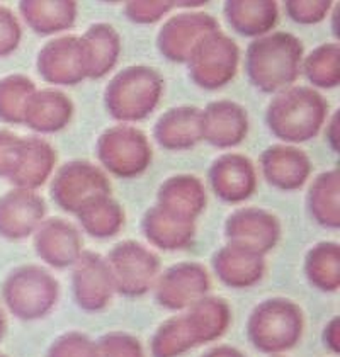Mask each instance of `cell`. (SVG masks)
Segmentation results:
<instances>
[{
    "instance_id": "obj_37",
    "label": "cell",
    "mask_w": 340,
    "mask_h": 357,
    "mask_svg": "<svg viewBox=\"0 0 340 357\" xmlns=\"http://www.w3.org/2000/svg\"><path fill=\"white\" fill-rule=\"evenodd\" d=\"M46 357H95V342L85 333L72 330L49 345Z\"/></svg>"
},
{
    "instance_id": "obj_4",
    "label": "cell",
    "mask_w": 340,
    "mask_h": 357,
    "mask_svg": "<svg viewBox=\"0 0 340 357\" xmlns=\"http://www.w3.org/2000/svg\"><path fill=\"white\" fill-rule=\"evenodd\" d=\"M245 330L254 349L262 354L281 356L296 347L303 337V310L286 298H269L252 310Z\"/></svg>"
},
{
    "instance_id": "obj_45",
    "label": "cell",
    "mask_w": 340,
    "mask_h": 357,
    "mask_svg": "<svg viewBox=\"0 0 340 357\" xmlns=\"http://www.w3.org/2000/svg\"><path fill=\"white\" fill-rule=\"evenodd\" d=\"M6 330H7V318H6V313H3V310L0 308V339L3 337Z\"/></svg>"
},
{
    "instance_id": "obj_20",
    "label": "cell",
    "mask_w": 340,
    "mask_h": 357,
    "mask_svg": "<svg viewBox=\"0 0 340 357\" xmlns=\"http://www.w3.org/2000/svg\"><path fill=\"white\" fill-rule=\"evenodd\" d=\"M56 150L52 143L38 137L21 138L9 182L17 189L38 191L55 172Z\"/></svg>"
},
{
    "instance_id": "obj_24",
    "label": "cell",
    "mask_w": 340,
    "mask_h": 357,
    "mask_svg": "<svg viewBox=\"0 0 340 357\" xmlns=\"http://www.w3.org/2000/svg\"><path fill=\"white\" fill-rule=\"evenodd\" d=\"M153 139L169 151L194 149L203 142L201 109L196 106H179L165 111L153 126Z\"/></svg>"
},
{
    "instance_id": "obj_16",
    "label": "cell",
    "mask_w": 340,
    "mask_h": 357,
    "mask_svg": "<svg viewBox=\"0 0 340 357\" xmlns=\"http://www.w3.org/2000/svg\"><path fill=\"white\" fill-rule=\"evenodd\" d=\"M45 216L46 203L40 194L15 188L0 197V236L13 242L28 238Z\"/></svg>"
},
{
    "instance_id": "obj_38",
    "label": "cell",
    "mask_w": 340,
    "mask_h": 357,
    "mask_svg": "<svg viewBox=\"0 0 340 357\" xmlns=\"http://www.w3.org/2000/svg\"><path fill=\"white\" fill-rule=\"evenodd\" d=\"M334 2L330 0H288L284 10L291 21L298 24H318L330 14Z\"/></svg>"
},
{
    "instance_id": "obj_43",
    "label": "cell",
    "mask_w": 340,
    "mask_h": 357,
    "mask_svg": "<svg viewBox=\"0 0 340 357\" xmlns=\"http://www.w3.org/2000/svg\"><path fill=\"white\" fill-rule=\"evenodd\" d=\"M325 138L334 151L339 150V111L334 112L330 119H327V133Z\"/></svg>"
},
{
    "instance_id": "obj_1",
    "label": "cell",
    "mask_w": 340,
    "mask_h": 357,
    "mask_svg": "<svg viewBox=\"0 0 340 357\" xmlns=\"http://www.w3.org/2000/svg\"><path fill=\"white\" fill-rule=\"evenodd\" d=\"M303 53V43L295 34L274 31L250 43L245 53V73L257 91L279 94L300 79Z\"/></svg>"
},
{
    "instance_id": "obj_23",
    "label": "cell",
    "mask_w": 340,
    "mask_h": 357,
    "mask_svg": "<svg viewBox=\"0 0 340 357\" xmlns=\"http://www.w3.org/2000/svg\"><path fill=\"white\" fill-rule=\"evenodd\" d=\"M75 112L72 99L58 89H41L34 92L26 104L22 124L41 135L65 130Z\"/></svg>"
},
{
    "instance_id": "obj_6",
    "label": "cell",
    "mask_w": 340,
    "mask_h": 357,
    "mask_svg": "<svg viewBox=\"0 0 340 357\" xmlns=\"http://www.w3.org/2000/svg\"><path fill=\"white\" fill-rule=\"evenodd\" d=\"M95 155L107 172L121 178L141 176L153 160L148 137L131 124L107 128L98 139Z\"/></svg>"
},
{
    "instance_id": "obj_42",
    "label": "cell",
    "mask_w": 340,
    "mask_h": 357,
    "mask_svg": "<svg viewBox=\"0 0 340 357\" xmlns=\"http://www.w3.org/2000/svg\"><path fill=\"white\" fill-rule=\"evenodd\" d=\"M323 344L332 354L337 356L340 352V318L334 317L323 328Z\"/></svg>"
},
{
    "instance_id": "obj_21",
    "label": "cell",
    "mask_w": 340,
    "mask_h": 357,
    "mask_svg": "<svg viewBox=\"0 0 340 357\" xmlns=\"http://www.w3.org/2000/svg\"><path fill=\"white\" fill-rule=\"evenodd\" d=\"M216 278L231 289H247L258 284L265 274V257L233 243H226L212 255Z\"/></svg>"
},
{
    "instance_id": "obj_36",
    "label": "cell",
    "mask_w": 340,
    "mask_h": 357,
    "mask_svg": "<svg viewBox=\"0 0 340 357\" xmlns=\"http://www.w3.org/2000/svg\"><path fill=\"white\" fill-rule=\"evenodd\" d=\"M95 357H146L143 345L126 332H109L95 342Z\"/></svg>"
},
{
    "instance_id": "obj_17",
    "label": "cell",
    "mask_w": 340,
    "mask_h": 357,
    "mask_svg": "<svg viewBox=\"0 0 340 357\" xmlns=\"http://www.w3.org/2000/svg\"><path fill=\"white\" fill-rule=\"evenodd\" d=\"M249 135L245 107L228 99L212 100L201 109V137L216 149H233Z\"/></svg>"
},
{
    "instance_id": "obj_39",
    "label": "cell",
    "mask_w": 340,
    "mask_h": 357,
    "mask_svg": "<svg viewBox=\"0 0 340 357\" xmlns=\"http://www.w3.org/2000/svg\"><path fill=\"white\" fill-rule=\"evenodd\" d=\"M176 3L164 2V0H133L126 2L125 14L134 24H153L167 15Z\"/></svg>"
},
{
    "instance_id": "obj_12",
    "label": "cell",
    "mask_w": 340,
    "mask_h": 357,
    "mask_svg": "<svg viewBox=\"0 0 340 357\" xmlns=\"http://www.w3.org/2000/svg\"><path fill=\"white\" fill-rule=\"evenodd\" d=\"M219 29V22L206 13H180L164 22L157 36V48L165 60L185 63L204 36Z\"/></svg>"
},
{
    "instance_id": "obj_3",
    "label": "cell",
    "mask_w": 340,
    "mask_h": 357,
    "mask_svg": "<svg viewBox=\"0 0 340 357\" xmlns=\"http://www.w3.org/2000/svg\"><path fill=\"white\" fill-rule=\"evenodd\" d=\"M164 94V77L155 68L133 65L123 68L104 91L107 114L121 124L138 123L157 109Z\"/></svg>"
},
{
    "instance_id": "obj_10",
    "label": "cell",
    "mask_w": 340,
    "mask_h": 357,
    "mask_svg": "<svg viewBox=\"0 0 340 357\" xmlns=\"http://www.w3.org/2000/svg\"><path fill=\"white\" fill-rule=\"evenodd\" d=\"M211 279L208 269L199 262H179L158 274L155 286V300L170 312L187 310L192 303L208 296Z\"/></svg>"
},
{
    "instance_id": "obj_28",
    "label": "cell",
    "mask_w": 340,
    "mask_h": 357,
    "mask_svg": "<svg viewBox=\"0 0 340 357\" xmlns=\"http://www.w3.org/2000/svg\"><path fill=\"white\" fill-rule=\"evenodd\" d=\"M184 317L199 347L203 344L216 342L225 335L231 324V308L223 298L204 296L192 303Z\"/></svg>"
},
{
    "instance_id": "obj_41",
    "label": "cell",
    "mask_w": 340,
    "mask_h": 357,
    "mask_svg": "<svg viewBox=\"0 0 340 357\" xmlns=\"http://www.w3.org/2000/svg\"><path fill=\"white\" fill-rule=\"evenodd\" d=\"M19 142H21V137L0 128V177H9L15 162V155H17Z\"/></svg>"
},
{
    "instance_id": "obj_22",
    "label": "cell",
    "mask_w": 340,
    "mask_h": 357,
    "mask_svg": "<svg viewBox=\"0 0 340 357\" xmlns=\"http://www.w3.org/2000/svg\"><path fill=\"white\" fill-rule=\"evenodd\" d=\"M208 204V194L203 181L189 174L165 178L157 192V206L176 218L196 221Z\"/></svg>"
},
{
    "instance_id": "obj_11",
    "label": "cell",
    "mask_w": 340,
    "mask_h": 357,
    "mask_svg": "<svg viewBox=\"0 0 340 357\" xmlns=\"http://www.w3.org/2000/svg\"><path fill=\"white\" fill-rule=\"evenodd\" d=\"M36 68L41 79L52 85H79L87 79L85 52L80 36L68 34L46 43L38 53Z\"/></svg>"
},
{
    "instance_id": "obj_19",
    "label": "cell",
    "mask_w": 340,
    "mask_h": 357,
    "mask_svg": "<svg viewBox=\"0 0 340 357\" xmlns=\"http://www.w3.org/2000/svg\"><path fill=\"white\" fill-rule=\"evenodd\" d=\"M262 176L272 188L298 191L311 176V160L295 145H272L261 155Z\"/></svg>"
},
{
    "instance_id": "obj_35",
    "label": "cell",
    "mask_w": 340,
    "mask_h": 357,
    "mask_svg": "<svg viewBox=\"0 0 340 357\" xmlns=\"http://www.w3.org/2000/svg\"><path fill=\"white\" fill-rule=\"evenodd\" d=\"M36 92V84L22 73H13L0 79V121L22 124L26 104Z\"/></svg>"
},
{
    "instance_id": "obj_8",
    "label": "cell",
    "mask_w": 340,
    "mask_h": 357,
    "mask_svg": "<svg viewBox=\"0 0 340 357\" xmlns=\"http://www.w3.org/2000/svg\"><path fill=\"white\" fill-rule=\"evenodd\" d=\"M106 261L114 291L126 298H140L148 293L160 274V259L157 254L134 240L116 243Z\"/></svg>"
},
{
    "instance_id": "obj_5",
    "label": "cell",
    "mask_w": 340,
    "mask_h": 357,
    "mask_svg": "<svg viewBox=\"0 0 340 357\" xmlns=\"http://www.w3.org/2000/svg\"><path fill=\"white\" fill-rule=\"evenodd\" d=\"M0 293L3 305L17 320L34 321L53 312L60 298V284L45 267L28 264L7 275Z\"/></svg>"
},
{
    "instance_id": "obj_34",
    "label": "cell",
    "mask_w": 340,
    "mask_h": 357,
    "mask_svg": "<svg viewBox=\"0 0 340 357\" xmlns=\"http://www.w3.org/2000/svg\"><path fill=\"white\" fill-rule=\"evenodd\" d=\"M196 345L191 328L185 321L184 313L165 320L155 330L150 342V352L152 357H180L192 351Z\"/></svg>"
},
{
    "instance_id": "obj_33",
    "label": "cell",
    "mask_w": 340,
    "mask_h": 357,
    "mask_svg": "<svg viewBox=\"0 0 340 357\" xmlns=\"http://www.w3.org/2000/svg\"><path fill=\"white\" fill-rule=\"evenodd\" d=\"M301 72L313 87L335 89L340 84V45L323 43L303 56Z\"/></svg>"
},
{
    "instance_id": "obj_31",
    "label": "cell",
    "mask_w": 340,
    "mask_h": 357,
    "mask_svg": "<svg viewBox=\"0 0 340 357\" xmlns=\"http://www.w3.org/2000/svg\"><path fill=\"white\" fill-rule=\"evenodd\" d=\"M75 216L85 234L99 240L118 235L125 227V209L111 194L88 201Z\"/></svg>"
},
{
    "instance_id": "obj_14",
    "label": "cell",
    "mask_w": 340,
    "mask_h": 357,
    "mask_svg": "<svg viewBox=\"0 0 340 357\" xmlns=\"http://www.w3.org/2000/svg\"><path fill=\"white\" fill-rule=\"evenodd\" d=\"M281 221L276 215L262 208L235 209L225 221L228 243L249 248L261 255H268L281 240Z\"/></svg>"
},
{
    "instance_id": "obj_46",
    "label": "cell",
    "mask_w": 340,
    "mask_h": 357,
    "mask_svg": "<svg viewBox=\"0 0 340 357\" xmlns=\"http://www.w3.org/2000/svg\"><path fill=\"white\" fill-rule=\"evenodd\" d=\"M0 357H9V356H6V354H2V352H0Z\"/></svg>"
},
{
    "instance_id": "obj_32",
    "label": "cell",
    "mask_w": 340,
    "mask_h": 357,
    "mask_svg": "<svg viewBox=\"0 0 340 357\" xmlns=\"http://www.w3.org/2000/svg\"><path fill=\"white\" fill-rule=\"evenodd\" d=\"M304 275L308 282L323 293H335L340 288V245L320 242L304 257Z\"/></svg>"
},
{
    "instance_id": "obj_9",
    "label": "cell",
    "mask_w": 340,
    "mask_h": 357,
    "mask_svg": "<svg viewBox=\"0 0 340 357\" xmlns=\"http://www.w3.org/2000/svg\"><path fill=\"white\" fill-rule=\"evenodd\" d=\"M113 191L109 177L102 169L87 160L67 162L56 170L52 181L53 201L63 211L75 215L88 201Z\"/></svg>"
},
{
    "instance_id": "obj_18",
    "label": "cell",
    "mask_w": 340,
    "mask_h": 357,
    "mask_svg": "<svg viewBox=\"0 0 340 357\" xmlns=\"http://www.w3.org/2000/svg\"><path fill=\"white\" fill-rule=\"evenodd\" d=\"M34 248L42 262L55 269H67L79 261L84 240L79 228L63 218L45 220L34 231Z\"/></svg>"
},
{
    "instance_id": "obj_26",
    "label": "cell",
    "mask_w": 340,
    "mask_h": 357,
    "mask_svg": "<svg viewBox=\"0 0 340 357\" xmlns=\"http://www.w3.org/2000/svg\"><path fill=\"white\" fill-rule=\"evenodd\" d=\"M141 230L153 247L176 252L192 245L196 236V221L176 218L155 204L143 216Z\"/></svg>"
},
{
    "instance_id": "obj_15",
    "label": "cell",
    "mask_w": 340,
    "mask_h": 357,
    "mask_svg": "<svg viewBox=\"0 0 340 357\" xmlns=\"http://www.w3.org/2000/svg\"><path fill=\"white\" fill-rule=\"evenodd\" d=\"M208 181L219 199L238 204L252 197L257 189V170L245 155L223 153L211 164Z\"/></svg>"
},
{
    "instance_id": "obj_30",
    "label": "cell",
    "mask_w": 340,
    "mask_h": 357,
    "mask_svg": "<svg viewBox=\"0 0 340 357\" xmlns=\"http://www.w3.org/2000/svg\"><path fill=\"white\" fill-rule=\"evenodd\" d=\"M307 206L313 221L320 227L330 230L340 228V172L337 167L313 178Z\"/></svg>"
},
{
    "instance_id": "obj_27",
    "label": "cell",
    "mask_w": 340,
    "mask_h": 357,
    "mask_svg": "<svg viewBox=\"0 0 340 357\" xmlns=\"http://www.w3.org/2000/svg\"><path fill=\"white\" fill-rule=\"evenodd\" d=\"M85 52L87 79H104L118 63L121 55V36L111 24H92L80 36Z\"/></svg>"
},
{
    "instance_id": "obj_7",
    "label": "cell",
    "mask_w": 340,
    "mask_h": 357,
    "mask_svg": "<svg viewBox=\"0 0 340 357\" xmlns=\"http://www.w3.org/2000/svg\"><path fill=\"white\" fill-rule=\"evenodd\" d=\"M240 48L222 29L204 36L192 50L187 63L189 77L204 91H218L235 79Z\"/></svg>"
},
{
    "instance_id": "obj_13",
    "label": "cell",
    "mask_w": 340,
    "mask_h": 357,
    "mask_svg": "<svg viewBox=\"0 0 340 357\" xmlns=\"http://www.w3.org/2000/svg\"><path fill=\"white\" fill-rule=\"evenodd\" d=\"M72 289L77 305L84 312L106 310L116 293L106 259L95 252L84 250L72 266Z\"/></svg>"
},
{
    "instance_id": "obj_29",
    "label": "cell",
    "mask_w": 340,
    "mask_h": 357,
    "mask_svg": "<svg viewBox=\"0 0 340 357\" xmlns=\"http://www.w3.org/2000/svg\"><path fill=\"white\" fill-rule=\"evenodd\" d=\"M19 14L34 33L49 36V34L63 33L75 26L79 6L72 0H60V2L24 0L19 2Z\"/></svg>"
},
{
    "instance_id": "obj_47",
    "label": "cell",
    "mask_w": 340,
    "mask_h": 357,
    "mask_svg": "<svg viewBox=\"0 0 340 357\" xmlns=\"http://www.w3.org/2000/svg\"><path fill=\"white\" fill-rule=\"evenodd\" d=\"M270 357H283V356H270Z\"/></svg>"
},
{
    "instance_id": "obj_2",
    "label": "cell",
    "mask_w": 340,
    "mask_h": 357,
    "mask_svg": "<svg viewBox=\"0 0 340 357\" xmlns=\"http://www.w3.org/2000/svg\"><path fill=\"white\" fill-rule=\"evenodd\" d=\"M328 119L325 97L307 85H293L272 97L265 111L269 131L286 145L318 137Z\"/></svg>"
},
{
    "instance_id": "obj_40",
    "label": "cell",
    "mask_w": 340,
    "mask_h": 357,
    "mask_svg": "<svg viewBox=\"0 0 340 357\" xmlns=\"http://www.w3.org/2000/svg\"><path fill=\"white\" fill-rule=\"evenodd\" d=\"M22 40L19 19L9 7L0 6V58L13 55Z\"/></svg>"
},
{
    "instance_id": "obj_25",
    "label": "cell",
    "mask_w": 340,
    "mask_h": 357,
    "mask_svg": "<svg viewBox=\"0 0 340 357\" xmlns=\"http://www.w3.org/2000/svg\"><path fill=\"white\" fill-rule=\"evenodd\" d=\"M223 14L235 33L255 40L272 33L279 21V7L274 0H230Z\"/></svg>"
},
{
    "instance_id": "obj_44",
    "label": "cell",
    "mask_w": 340,
    "mask_h": 357,
    "mask_svg": "<svg viewBox=\"0 0 340 357\" xmlns=\"http://www.w3.org/2000/svg\"><path fill=\"white\" fill-rule=\"evenodd\" d=\"M201 357H245L238 349L231 347V345H216V347L210 349L206 354Z\"/></svg>"
}]
</instances>
